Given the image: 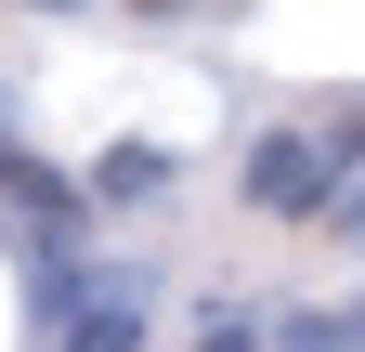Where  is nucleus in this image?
Masks as SVG:
<instances>
[{"label": "nucleus", "mask_w": 365, "mask_h": 352, "mask_svg": "<svg viewBox=\"0 0 365 352\" xmlns=\"http://www.w3.org/2000/svg\"><path fill=\"white\" fill-rule=\"evenodd\" d=\"M339 130H261V144H248V196L261 209H287V222H327V209H339Z\"/></svg>", "instance_id": "1"}, {"label": "nucleus", "mask_w": 365, "mask_h": 352, "mask_svg": "<svg viewBox=\"0 0 365 352\" xmlns=\"http://www.w3.org/2000/svg\"><path fill=\"white\" fill-rule=\"evenodd\" d=\"M66 352H144V300H91L66 326Z\"/></svg>", "instance_id": "2"}, {"label": "nucleus", "mask_w": 365, "mask_h": 352, "mask_svg": "<svg viewBox=\"0 0 365 352\" xmlns=\"http://www.w3.org/2000/svg\"><path fill=\"white\" fill-rule=\"evenodd\" d=\"M196 352H261V326H248V314H222V326H196Z\"/></svg>", "instance_id": "3"}]
</instances>
